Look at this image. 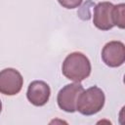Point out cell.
<instances>
[{
	"mask_svg": "<svg viewBox=\"0 0 125 125\" xmlns=\"http://www.w3.org/2000/svg\"><path fill=\"white\" fill-rule=\"evenodd\" d=\"M83 90L84 88L80 84V82H74L63 86L59 91L57 96V102L59 107L65 112H69V113L75 112L77 99Z\"/></svg>",
	"mask_w": 125,
	"mask_h": 125,
	"instance_id": "3",
	"label": "cell"
},
{
	"mask_svg": "<svg viewBox=\"0 0 125 125\" xmlns=\"http://www.w3.org/2000/svg\"><path fill=\"white\" fill-rule=\"evenodd\" d=\"M112 21L114 26L123 29L125 27V4L120 3L114 5L112 10Z\"/></svg>",
	"mask_w": 125,
	"mask_h": 125,
	"instance_id": "8",
	"label": "cell"
},
{
	"mask_svg": "<svg viewBox=\"0 0 125 125\" xmlns=\"http://www.w3.org/2000/svg\"><path fill=\"white\" fill-rule=\"evenodd\" d=\"M50 96L51 89L45 81L34 80L28 85L26 98L31 104L35 106H43L48 103Z\"/></svg>",
	"mask_w": 125,
	"mask_h": 125,
	"instance_id": "7",
	"label": "cell"
},
{
	"mask_svg": "<svg viewBox=\"0 0 125 125\" xmlns=\"http://www.w3.org/2000/svg\"><path fill=\"white\" fill-rule=\"evenodd\" d=\"M113 7L114 5L107 1L100 2L95 6L93 14V23L98 29L106 31L114 26L112 21Z\"/></svg>",
	"mask_w": 125,
	"mask_h": 125,
	"instance_id": "6",
	"label": "cell"
},
{
	"mask_svg": "<svg viewBox=\"0 0 125 125\" xmlns=\"http://www.w3.org/2000/svg\"><path fill=\"white\" fill-rule=\"evenodd\" d=\"M58 2L65 9H75L82 4L83 0H58Z\"/></svg>",
	"mask_w": 125,
	"mask_h": 125,
	"instance_id": "9",
	"label": "cell"
},
{
	"mask_svg": "<svg viewBox=\"0 0 125 125\" xmlns=\"http://www.w3.org/2000/svg\"><path fill=\"white\" fill-rule=\"evenodd\" d=\"M92 66L89 59L81 52H73L66 56L62 65L65 78L73 82H81L91 74Z\"/></svg>",
	"mask_w": 125,
	"mask_h": 125,
	"instance_id": "1",
	"label": "cell"
},
{
	"mask_svg": "<svg viewBox=\"0 0 125 125\" xmlns=\"http://www.w3.org/2000/svg\"><path fill=\"white\" fill-rule=\"evenodd\" d=\"M104 91L97 86H92L80 93L77 99L76 110L82 115H94L104 107Z\"/></svg>",
	"mask_w": 125,
	"mask_h": 125,
	"instance_id": "2",
	"label": "cell"
},
{
	"mask_svg": "<svg viewBox=\"0 0 125 125\" xmlns=\"http://www.w3.org/2000/svg\"><path fill=\"white\" fill-rule=\"evenodd\" d=\"M23 86V78L19 70L8 67L0 71V93L6 96L19 94Z\"/></svg>",
	"mask_w": 125,
	"mask_h": 125,
	"instance_id": "4",
	"label": "cell"
},
{
	"mask_svg": "<svg viewBox=\"0 0 125 125\" xmlns=\"http://www.w3.org/2000/svg\"><path fill=\"white\" fill-rule=\"evenodd\" d=\"M1 111H2V102L0 100V113H1Z\"/></svg>",
	"mask_w": 125,
	"mask_h": 125,
	"instance_id": "10",
	"label": "cell"
},
{
	"mask_svg": "<svg viewBox=\"0 0 125 125\" xmlns=\"http://www.w3.org/2000/svg\"><path fill=\"white\" fill-rule=\"evenodd\" d=\"M102 60L109 67H118L125 62V45L121 41H109L102 50Z\"/></svg>",
	"mask_w": 125,
	"mask_h": 125,
	"instance_id": "5",
	"label": "cell"
}]
</instances>
